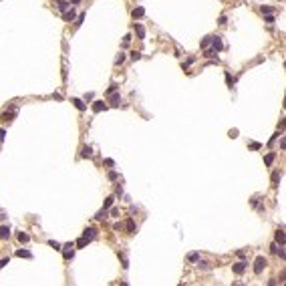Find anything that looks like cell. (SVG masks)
Here are the masks:
<instances>
[{"instance_id":"cell-1","label":"cell","mask_w":286,"mask_h":286,"mask_svg":"<svg viewBox=\"0 0 286 286\" xmlns=\"http://www.w3.org/2000/svg\"><path fill=\"white\" fill-rule=\"evenodd\" d=\"M266 264H268V262H266V258H262V256H260V258H256V262H254V272H256V274H260V272L266 268Z\"/></svg>"},{"instance_id":"cell-2","label":"cell","mask_w":286,"mask_h":286,"mask_svg":"<svg viewBox=\"0 0 286 286\" xmlns=\"http://www.w3.org/2000/svg\"><path fill=\"white\" fill-rule=\"evenodd\" d=\"M210 42H212V48H214L216 52L224 48V44H222V39H220V37H212V39H210Z\"/></svg>"},{"instance_id":"cell-3","label":"cell","mask_w":286,"mask_h":286,"mask_svg":"<svg viewBox=\"0 0 286 286\" xmlns=\"http://www.w3.org/2000/svg\"><path fill=\"white\" fill-rule=\"evenodd\" d=\"M95 236H97V230H95V228H87V230L83 232V238H85L87 242H91Z\"/></svg>"},{"instance_id":"cell-4","label":"cell","mask_w":286,"mask_h":286,"mask_svg":"<svg viewBox=\"0 0 286 286\" xmlns=\"http://www.w3.org/2000/svg\"><path fill=\"white\" fill-rule=\"evenodd\" d=\"M107 109V105L103 103V101H95L93 103V113H101V111H105Z\"/></svg>"},{"instance_id":"cell-5","label":"cell","mask_w":286,"mask_h":286,"mask_svg":"<svg viewBox=\"0 0 286 286\" xmlns=\"http://www.w3.org/2000/svg\"><path fill=\"white\" fill-rule=\"evenodd\" d=\"M133 18H141V16H145V8L143 6H137V8H133Z\"/></svg>"},{"instance_id":"cell-6","label":"cell","mask_w":286,"mask_h":286,"mask_svg":"<svg viewBox=\"0 0 286 286\" xmlns=\"http://www.w3.org/2000/svg\"><path fill=\"white\" fill-rule=\"evenodd\" d=\"M0 238L2 240H8L10 238V228L8 226H0Z\"/></svg>"},{"instance_id":"cell-7","label":"cell","mask_w":286,"mask_h":286,"mask_svg":"<svg viewBox=\"0 0 286 286\" xmlns=\"http://www.w3.org/2000/svg\"><path fill=\"white\" fill-rule=\"evenodd\" d=\"M73 246H75L73 242L65 246V258H67V260H71V258H73V254H75V252H73Z\"/></svg>"},{"instance_id":"cell-8","label":"cell","mask_w":286,"mask_h":286,"mask_svg":"<svg viewBox=\"0 0 286 286\" xmlns=\"http://www.w3.org/2000/svg\"><path fill=\"white\" fill-rule=\"evenodd\" d=\"M246 270V262H238V264H234V272L236 274H244Z\"/></svg>"},{"instance_id":"cell-9","label":"cell","mask_w":286,"mask_h":286,"mask_svg":"<svg viewBox=\"0 0 286 286\" xmlns=\"http://www.w3.org/2000/svg\"><path fill=\"white\" fill-rule=\"evenodd\" d=\"M109 103H111L113 107H117V105L121 103V97H119V95H113V93H111V97H109Z\"/></svg>"},{"instance_id":"cell-10","label":"cell","mask_w":286,"mask_h":286,"mask_svg":"<svg viewBox=\"0 0 286 286\" xmlns=\"http://www.w3.org/2000/svg\"><path fill=\"white\" fill-rule=\"evenodd\" d=\"M63 18H65V20H73V18H75V10H73V8L69 10V8H67L65 14H63Z\"/></svg>"},{"instance_id":"cell-11","label":"cell","mask_w":286,"mask_h":286,"mask_svg":"<svg viewBox=\"0 0 286 286\" xmlns=\"http://www.w3.org/2000/svg\"><path fill=\"white\" fill-rule=\"evenodd\" d=\"M274 238H276V244H280V246L284 244V232H282V230H278Z\"/></svg>"},{"instance_id":"cell-12","label":"cell","mask_w":286,"mask_h":286,"mask_svg":"<svg viewBox=\"0 0 286 286\" xmlns=\"http://www.w3.org/2000/svg\"><path fill=\"white\" fill-rule=\"evenodd\" d=\"M73 103H75V107H77V109H79V111H85V109H87V105H85V103H83L81 99H73Z\"/></svg>"},{"instance_id":"cell-13","label":"cell","mask_w":286,"mask_h":286,"mask_svg":"<svg viewBox=\"0 0 286 286\" xmlns=\"http://www.w3.org/2000/svg\"><path fill=\"white\" fill-rule=\"evenodd\" d=\"M57 8H59L61 12H65V10H67V8H71V6H69L67 2H63V0H57Z\"/></svg>"},{"instance_id":"cell-14","label":"cell","mask_w":286,"mask_h":286,"mask_svg":"<svg viewBox=\"0 0 286 286\" xmlns=\"http://www.w3.org/2000/svg\"><path fill=\"white\" fill-rule=\"evenodd\" d=\"M135 30H137V37H139V39H145V28H143L141 24H135Z\"/></svg>"},{"instance_id":"cell-15","label":"cell","mask_w":286,"mask_h":286,"mask_svg":"<svg viewBox=\"0 0 286 286\" xmlns=\"http://www.w3.org/2000/svg\"><path fill=\"white\" fill-rule=\"evenodd\" d=\"M16 256H18V258H32V254H30L28 250H18Z\"/></svg>"},{"instance_id":"cell-16","label":"cell","mask_w":286,"mask_h":286,"mask_svg":"<svg viewBox=\"0 0 286 286\" xmlns=\"http://www.w3.org/2000/svg\"><path fill=\"white\" fill-rule=\"evenodd\" d=\"M187 260H190V262H198V260H200V254H198V252H190V254H187Z\"/></svg>"},{"instance_id":"cell-17","label":"cell","mask_w":286,"mask_h":286,"mask_svg":"<svg viewBox=\"0 0 286 286\" xmlns=\"http://www.w3.org/2000/svg\"><path fill=\"white\" fill-rule=\"evenodd\" d=\"M95 218H97V220H105V218H107V210H105V207H103V210H99Z\"/></svg>"},{"instance_id":"cell-18","label":"cell","mask_w":286,"mask_h":286,"mask_svg":"<svg viewBox=\"0 0 286 286\" xmlns=\"http://www.w3.org/2000/svg\"><path fill=\"white\" fill-rule=\"evenodd\" d=\"M127 232H129V234H135V224H133V220L127 222Z\"/></svg>"},{"instance_id":"cell-19","label":"cell","mask_w":286,"mask_h":286,"mask_svg":"<svg viewBox=\"0 0 286 286\" xmlns=\"http://www.w3.org/2000/svg\"><path fill=\"white\" fill-rule=\"evenodd\" d=\"M93 155V149L91 147H83V157H91Z\"/></svg>"},{"instance_id":"cell-20","label":"cell","mask_w":286,"mask_h":286,"mask_svg":"<svg viewBox=\"0 0 286 286\" xmlns=\"http://www.w3.org/2000/svg\"><path fill=\"white\" fill-rule=\"evenodd\" d=\"M18 240H20V242H28V240H30V236H28V234H24V232H20V234H18Z\"/></svg>"},{"instance_id":"cell-21","label":"cell","mask_w":286,"mask_h":286,"mask_svg":"<svg viewBox=\"0 0 286 286\" xmlns=\"http://www.w3.org/2000/svg\"><path fill=\"white\" fill-rule=\"evenodd\" d=\"M204 57H207V59H214V57H216V50H214V48H207V50L204 52Z\"/></svg>"},{"instance_id":"cell-22","label":"cell","mask_w":286,"mask_h":286,"mask_svg":"<svg viewBox=\"0 0 286 286\" xmlns=\"http://www.w3.org/2000/svg\"><path fill=\"white\" fill-rule=\"evenodd\" d=\"M113 202H115V198H107V200H105V205H103V207H105V210H109V207L113 205Z\"/></svg>"},{"instance_id":"cell-23","label":"cell","mask_w":286,"mask_h":286,"mask_svg":"<svg viewBox=\"0 0 286 286\" xmlns=\"http://www.w3.org/2000/svg\"><path fill=\"white\" fill-rule=\"evenodd\" d=\"M260 10H262V14H270V12H272L274 8H272V6H262Z\"/></svg>"},{"instance_id":"cell-24","label":"cell","mask_w":286,"mask_h":286,"mask_svg":"<svg viewBox=\"0 0 286 286\" xmlns=\"http://www.w3.org/2000/svg\"><path fill=\"white\" fill-rule=\"evenodd\" d=\"M131 59H133V61H139V59H141V52H139V50H133V52H131Z\"/></svg>"},{"instance_id":"cell-25","label":"cell","mask_w":286,"mask_h":286,"mask_svg":"<svg viewBox=\"0 0 286 286\" xmlns=\"http://www.w3.org/2000/svg\"><path fill=\"white\" fill-rule=\"evenodd\" d=\"M264 161H266V165H270L272 161H274V153H270V155H266V159H264Z\"/></svg>"},{"instance_id":"cell-26","label":"cell","mask_w":286,"mask_h":286,"mask_svg":"<svg viewBox=\"0 0 286 286\" xmlns=\"http://www.w3.org/2000/svg\"><path fill=\"white\" fill-rule=\"evenodd\" d=\"M87 244H89V242H87L85 238H81V240H77V246H79V248H85Z\"/></svg>"},{"instance_id":"cell-27","label":"cell","mask_w":286,"mask_h":286,"mask_svg":"<svg viewBox=\"0 0 286 286\" xmlns=\"http://www.w3.org/2000/svg\"><path fill=\"white\" fill-rule=\"evenodd\" d=\"M226 81H228V85H230V87H232V85H234V83H236V79H234V77H232V75H226Z\"/></svg>"},{"instance_id":"cell-28","label":"cell","mask_w":286,"mask_h":286,"mask_svg":"<svg viewBox=\"0 0 286 286\" xmlns=\"http://www.w3.org/2000/svg\"><path fill=\"white\" fill-rule=\"evenodd\" d=\"M123 61H125V54H123V52H119V57L115 59V63H117V65H121Z\"/></svg>"},{"instance_id":"cell-29","label":"cell","mask_w":286,"mask_h":286,"mask_svg":"<svg viewBox=\"0 0 286 286\" xmlns=\"http://www.w3.org/2000/svg\"><path fill=\"white\" fill-rule=\"evenodd\" d=\"M48 244L52 246V248H54V250H63V248H61V244H59V242H54V240H50V242H48Z\"/></svg>"},{"instance_id":"cell-30","label":"cell","mask_w":286,"mask_h":286,"mask_svg":"<svg viewBox=\"0 0 286 286\" xmlns=\"http://www.w3.org/2000/svg\"><path fill=\"white\" fill-rule=\"evenodd\" d=\"M278 179H280V173H278V171H276V173H274V175H272V181H274V185H278Z\"/></svg>"},{"instance_id":"cell-31","label":"cell","mask_w":286,"mask_h":286,"mask_svg":"<svg viewBox=\"0 0 286 286\" xmlns=\"http://www.w3.org/2000/svg\"><path fill=\"white\" fill-rule=\"evenodd\" d=\"M266 22H268V24H274V16L268 14V16H266Z\"/></svg>"},{"instance_id":"cell-32","label":"cell","mask_w":286,"mask_h":286,"mask_svg":"<svg viewBox=\"0 0 286 286\" xmlns=\"http://www.w3.org/2000/svg\"><path fill=\"white\" fill-rule=\"evenodd\" d=\"M115 91H117V85H111V87H109V91H107V93H109V95H111V93H115Z\"/></svg>"},{"instance_id":"cell-33","label":"cell","mask_w":286,"mask_h":286,"mask_svg":"<svg viewBox=\"0 0 286 286\" xmlns=\"http://www.w3.org/2000/svg\"><path fill=\"white\" fill-rule=\"evenodd\" d=\"M109 179H111V181H115V179H117V173H115V171H111V173H109Z\"/></svg>"},{"instance_id":"cell-34","label":"cell","mask_w":286,"mask_h":286,"mask_svg":"<svg viewBox=\"0 0 286 286\" xmlns=\"http://www.w3.org/2000/svg\"><path fill=\"white\" fill-rule=\"evenodd\" d=\"M6 264H8V258H2V260H0V268H4Z\"/></svg>"},{"instance_id":"cell-35","label":"cell","mask_w":286,"mask_h":286,"mask_svg":"<svg viewBox=\"0 0 286 286\" xmlns=\"http://www.w3.org/2000/svg\"><path fill=\"white\" fill-rule=\"evenodd\" d=\"M105 165H109V167H113V165H115V161H113V159H105Z\"/></svg>"},{"instance_id":"cell-36","label":"cell","mask_w":286,"mask_h":286,"mask_svg":"<svg viewBox=\"0 0 286 286\" xmlns=\"http://www.w3.org/2000/svg\"><path fill=\"white\" fill-rule=\"evenodd\" d=\"M4 137H6V131H4V129H0V141H2Z\"/></svg>"},{"instance_id":"cell-37","label":"cell","mask_w":286,"mask_h":286,"mask_svg":"<svg viewBox=\"0 0 286 286\" xmlns=\"http://www.w3.org/2000/svg\"><path fill=\"white\" fill-rule=\"evenodd\" d=\"M71 2H73V4H79V2H81V0H71Z\"/></svg>"}]
</instances>
